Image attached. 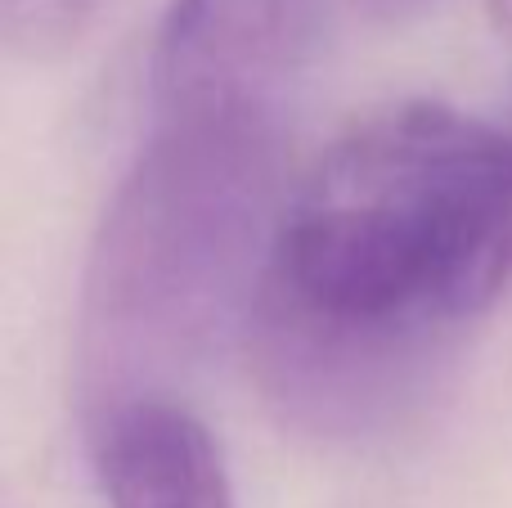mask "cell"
I'll list each match as a JSON object with an SVG mask.
<instances>
[{"label":"cell","mask_w":512,"mask_h":508,"mask_svg":"<svg viewBox=\"0 0 512 508\" xmlns=\"http://www.w3.org/2000/svg\"><path fill=\"white\" fill-rule=\"evenodd\" d=\"M508 284L512 131L405 99L351 122L288 189L243 347L283 423L369 437L423 401Z\"/></svg>","instance_id":"1"},{"label":"cell","mask_w":512,"mask_h":508,"mask_svg":"<svg viewBox=\"0 0 512 508\" xmlns=\"http://www.w3.org/2000/svg\"><path fill=\"white\" fill-rule=\"evenodd\" d=\"M274 99L153 104L86 261L77 383L90 423L198 369L248 315L288 189Z\"/></svg>","instance_id":"2"},{"label":"cell","mask_w":512,"mask_h":508,"mask_svg":"<svg viewBox=\"0 0 512 508\" xmlns=\"http://www.w3.org/2000/svg\"><path fill=\"white\" fill-rule=\"evenodd\" d=\"M324 0H171L153 50V104L274 99Z\"/></svg>","instance_id":"3"},{"label":"cell","mask_w":512,"mask_h":508,"mask_svg":"<svg viewBox=\"0 0 512 508\" xmlns=\"http://www.w3.org/2000/svg\"><path fill=\"white\" fill-rule=\"evenodd\" d=\"M90 450L108 508H234L212 432L171 396H144L99 414Z\"/></svg>","instance_id":"4"},{"label":"cell","mask_w":512,"mask_h":508,"mask_svg":"<svg viewBox=\"0 0 512 508\" xmlns=\"http://www.w3.org/2000/svg\"><path fill=\"white\" fill-rule=\"evenodd\" d=\"M108 0H0V36L18 59H54L95 27Z\"/></svg>","instance_id":"5"},{"label":"cell","mask_w":512,"mask_h":508,"mask_svg":"<svg viewBox=\"0 0 512 508\" xmlns=\"http://www.w3.org/2000/svg\"><path fill=\"white\" fill-rule=\"evenodd\" d=\"M486 5H490V23H495V32L512 45V0H486Z\"/></svg>","instance_id":"6"}]
</instances>
